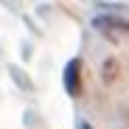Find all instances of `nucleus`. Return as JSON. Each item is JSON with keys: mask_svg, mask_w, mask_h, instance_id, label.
I'll return each mask as SVG.
<instances>
[{"mask_svg": "<svg viewBox=\"0 0 129 129\" xmlns=\"http://www.w3.org/2000/svg\"><path fill=\"white\" fill-rule=\"evenodd\" d=\"M112 79H118V62L107 59V64H104V81H112Z\"/></svg>", "mask_w": 129, "mask_h": 129, "instance_id": "obj_2", "label": "nucleus"}, {"mask_svg": "<svg viewBox=\"0 0 129 129\" xmlns=\"http://www.w3.org/2000/svg\"><path fill=\"white\" fill-rule=\"evenodd\" d=\"M73 84V93H79V62H73L68 68V87Z\"/></svg>", "mask_w": 129, "mask_h": 129, "instance_id": "obj_1", "label": "nucleus"}]
</instances>
